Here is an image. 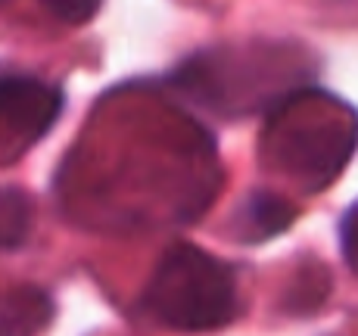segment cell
Here are the masks:
<instances>
[{"label": "cell", "mask_w": 358, "mask_h": 336, "mask_svg": "<svg viewBox=\"0 0 358 336\" xmlns=\"http://www.w3.org/2000/svg\"><path fill=\"white\" fill-rule=\"evenodd\" d=\"M358 147V115L324 91H296L271 106L265 153L284 175L308 187L330 184Z\"/></svg>", "instance_id": "cell-1"}, {"label": "cell", "mask_w": 358, "mask_h": 336, "mask_svg": "<svg viewBox=\"0 0 358 336\" xmlns=\"http://www.w3.org/2000/svg\"><path fill=\"white\" fill-rule=\"evenodd\" d=\"M143 302L165 327L184 333L218 330L237 314V280L212 252L175 243L156 265Z\"/></svg>", "instance_id": "cell-2"}, {"label": "cell", "mask_w": 358, "mask_h": 336, "mask_svg": "<svg viewBox=\"0 0 358 336\" xmlns=\"http://www.w3.org/2000/svg\"><path fill=\"white\" fill-rule=\"evenodd\" d=\"M63 91L22 72H0V125L38 140L63 115Z\"/></svg>", "instance_id": "cell-3"}, {"label": "cell", "mask_w": 358, "mask_h": 336, "mask_svg": "<svg viewBox=\"0 0 358 336\" xmlns=\"http://www.w3.org/2000/svg\"><path fill=\"white\" fill-rule=\"evenodd\" d=\"M53 321V299L38 286H16L0 296V336H38Z\"/></svg>", "instance_id": "cell-4"}, {"label": "cell", "mask_w": 358, "mask_h": 336, "mask_svg": "<svg viewBox=\"0 0 358 336\" xmlns=\"http://www.w3.org/2000/svg\"><path fill=\"white\" fill-rule=\"evenodd\" d=\"M293 221H296V209L290 205V200H284L280 193H271V190H256L246 200L243 212H240V228L250 231L246 240L278 237Z\"/></svg>", "instance_id": "cell-5"}, {"label": "cell", "mask_w": 358, "mask_h": 336, "mask_svg": "<svg viewBox=\"0 0 358 336\" xmlns=\"http://www.w3.org/2000/svg\"><path fill=\"white\" fill-rule=\"evenodd\" d=\"M31 196L19 187H0V249H16L31 234Z\"/></svg>", "instance_id": "cell-6"}, {"label": "cell", "mask_w": 358, "mask_h": 336, "mask_svg": "<svg viewBox=\"0 0 358 336\" xmlns=\"http://www.w3.org/2000/svg\"><path fill=\"white\" fill-rule=\"evenodd\" d=\"M41 6L63 25H87L100 13L103 0H41Z\"/></svg>", "instance_id": "cell-7"}, {"label": "cell", "mask_w": 358, "mask_h": 336, "mask_svg": "<svg viewBox=\"0 0 358 336\" xmlns=\"http://www.w3.org/2000/svg\"><path fill=\"white\" fill-rule=\"evenodd\" d=\"M343 249L352 268H358V203L343 218Z\"/></svg>", "instance_id": "cell-8"}]
</instances>
